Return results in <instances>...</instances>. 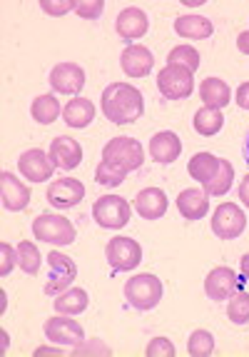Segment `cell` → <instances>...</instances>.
Instances as JSON below:
<instances>
[{"mask_svg": "<svg viewBox=\"0 0 249 357\" xmlns=\"http://www.w3.org/2000/svg\"><path fill=\"white\" fill-rule=\"evenodd\" d=\"M102 113L115 126L135 123L145 113L143 93L130 83H110L102 90Z\"/></svg>", "mask_w": 249, "mask_h": 357, "instance_id": "cell-1", "label": "cell"}, {"mask_svg": "<svg viewBox=\"0 0 249 357\" xmlns=\"http://www.w3.org/2000/svg\"><path fill=\"white\" fill-rule=\"evenodd\" d=\"M33 235H35V240H40V243L60 245V248H63V245L75 243L77 230L67 218H63V215L42 213L33 220Z\"/></svg>", "mask_w": 249, "mask_h": 357, "instance_id": "cell-2", "label": "cell"}, {"mask_svg": "<svg viewBox=\"0 0 249 357\" xmlns=\"http://www.w3.org/2000/svg\"><path fill=\"white\" fill-rule=\"evenodd\" d=\"M124 298H127V303L135 310H143V312L154 310L162 300V282L150 273L135 275L124 285Z\"/></svg>", "mask_w": 249, "mask_h": 357, "instance_id": "cell-3", "label": "cell"}, {"mask_svg": "<svg viewBox=\"0 0 249 357\" xmlns=\"http://www.w3.org/2000/svg\"><path fill=\"white\" fill-rule=\"evenodd\" d=\"M102 160L115 162V165H120L122 170L132 173L137 167H143L145 150H143V145H140V140H135V137H113V140L102 148Z\"/></svg>", "mask_w": 249, "mask_h": 357, "instance_id": "cell-4", "label": "cell"}, {"mask_svg": "<svg viewBox=\"0 0 249 357\" xmlns=\"http://www.w3.org/2000/svg\"><path fill=\"white\" fill-rule=\"evenodd\" d=\"M157 88H160V93L167 100H184L195 90V73L182 66L167 63L160 70V75H157Z\"/></svg>", "mask_w": 249, "mask_h": 357, "instance_id": "cell-5", "label": "cell"}, {"mask_svg": "<svg viewBox=\"0 0 249 357\" xmlns=\"http://www.w3.org/2000/svg\"><path fill=\"white\" fill-rule=\"evenodd\" d=\"M105 255L115 273H130V270H135L143 262V248H140L137 240L120 235V238H113L107 243Z\"/></svg>", "mask_w": 249, "mask_h": 357, "instance_id": "cell-6", "label": "cell"}, {"mask_svg": "<svg viewBox=\"0 0 249 357\" xmlns=\"http://www.w3.org/2000/svg\"><path fill=\"white\" fill-rule=\"evenodd\" d=\"M93 218L100 227L107 230H120L130 222V203L120 195H102L93 205Z\"/></svg>", "mask_w": 249, "mask_h": 357, "instance_id": "cell-7", "label": "cell"}, {"mask_svg": "<svg viewBox=\"0 0 249 357\" xmlns=\"http://www.w3.org/2000/svg\"><path fill=\"white\" fill-rule=\"evenodd\" d=\"M247 227V215L239 205L222 203L212 215V232L220 240H237Z\"/></svg>", "mask_w": 249, "mask_h": 357, "instance_id": "cell-8", "label": "cell"}, {"mask_svg": "<svg viewBox=\"0 0 249 357\" xmlns=\"http://www.w3.org/2000/svg\"><path fill=\"white\" fill-rule=\"evenodd\" d=\"M45 337L50 340V342H58V345H80L85 340V330L83 325L77 320H70V315H55L50 317L48 322H45Z\"/></svg>", "mask_w": 249, "mask_h": 357, "instance_id": "cell-9", "label": "cell"}, {"mask_svg": "<svg viewBox=\"0 0 249 357\" xmlns=\"http://www.w3.org/2000/svg\"><path fill=\"white\" fill-rule=\"evenodd\" d=\"M48 265H50V273L53 275H50L48 285H45V292H48V295H60V292H65L67 287L72 285V280L77 278L75 262H72L67 255L55 250L48 255Z\"/></svg>", "mask_w": 249, "mask_h": 357, "instance_id": "cell-10", "label": "cell"}, {"mask_svg": "<svg viewBox=\"0 0 249 357\" xmlns=\"http://www.w3.org/2000/svg\"><path fill=\"white\" fill-rule=\"evenodd\" d=\"M18 167H20V173H23V178L30 180V183H45V180L53 178V170H55L50 155L40 148L25 150V153L20 155Z\"/></svg>", "mask_w": 249, "mask_h": 357, "instance_id": "cell-11", "label": "cell"}, {"mask_svg": "<svg viewBox=\"0 0 249 357\" xmlns=\"http://www.w3.org/2000/svg\"><path fill=\"white\" fill-rule=\"evenodd\" d=\"M50 85H53L55 93L77 96L85 88V70L77 63H58L50 70Z\"/></svg>", "mask_w": 249, "mask_h": 357, "instance_id": "cell-12", "label": "cell"}, {"mask_svg": "<svg viewBox=\"0 0 249 357\" xmlns=\"http://www.w3.org/2000/svg\"><path fill=\"white\" fill-rule=\"evenodd\" d=\"M242 282L237 273L232 268H214L212 273L204 278V292L209 300H230L237 290H242Z\"/></svg>", "mask_w": 249, "mask_h": 357, "instance_id": "cell-13", "label": "cell"}, {"mask_svg": "<svg viewBox=\"0 0 249 357\" xmlns=\"http://www.w3.org/2000/svg\"><path fill=\"white\" fill-rule=\"evenodd\" d=\"M0 200H3V208L10 210V213H20V210L28 208L30 203V188L18 180L13 173H0Z\"/></svg>", "mask_w": 249, "mask_h": 357, "instance_id": "cell-14", "label": "cell"}, {"mask_svg": "<svg viewBox=\"0 0 249 357\" xmlns=\"http://www.w3.org/2000/svg\"><path fill=\"white\" fill-rule=\"evenodd\" d=\"M83 197H85V185L75 178H60V180H55V183H50V188H48L50 205H55V208H60V210L75 208Z\"/></svg>", "mask_w": 249, "mask_h": 357, "instance_id": "cell-15", "label": "cell"}, {"mask_svg": "<svg viewBox=\"0 0 249 357\" xmlns=\"http://www.w3.org/2000/svg\"><path fill=\"white\" fill-rule=\"evenodd\" d=\"M120 66H122V73L127 77H145L150 75L154 66V55L150 53V48L135 43V45H127L120 55Z\"/></svg>", "mask_w": 249, "mask_h": 357, "instance_id": "cell-16", "label": "cell"}, {"mask_svg": "<svg viewBox=\"0 0 249 357\" xmlns=\"http://www.w3.org/2000/svg\"><path fill=\"white\" fill-rule=\"evenodd\" d=\"M50 160L60 170H75L83 162V145L67 135L55 137L50 143Z\"/></svg>", "mask_w": 249, "mask_h": 357, "instance_id": "cell-17", "label": "cell"}, {"mask_svg": "<svg viewBox=\"0 0 249 357\" xmlns=\"http://www.w3.org/2000/svg\"><path fill=\"white\" fill-rule=\"evenodd\" d=\"M115 30L122 40H140L150 30L147 13L143 8H124L115 20Z\"/></svg>", "mask_w": 249, "mask_h": 357, "instance_id": "cell-18", "label": "cell"}, {"mask_svg": "<svg viewBox=\"0 0 249 357\" xmlns=\"http://www.w3.org/2000/svg\"><path fill=\"white\" fill-rule=\"evenodd\" d=\"M135 210L145 220H160L167 213V195L160 188H145L137 192L135 197Z\"/></svg>", "mask_w": 249, "mask_h": 357, "instance_id": "cell-19", "label": "cell"}, {"mask_svg": "<svg viewBox=\"0 0 249 357\" xmlns=\"http://www.w3.org/2000/svg\"><path fill=\"white\" fill-rule=\"evenodd\" d=\"M179 153H182V140L170 130L157 132V135H152V140H150V158H152L154 162L170 165V162L177 160Z\"/></svg>", "mask_w": 249, "mask_h": 357, "instance_id": "cell-20", "label": "cell"}, {"mask_svg": "<svg viewBox=\"0 0 249 357\" xmlns=\"http://www.w3.org/2000/svg\"><path fill=\"white\" fill-rule=\"evenodd\" d=\"M177 210L184 220H202L209 213V195L197 188H187L177 195Z\"/></svg>", "mask_w": 249, "mask_h": 357, "instance_id": "cell-21", "label": "cell"}, {"mask_svg": "<svg viewBox=\"0 0 249 357\" xmlns=\"http://www.w3.org/2000/svg\"><path fill=\"white\" fill-rule=\"evenodd\" d=\"M175 33L179 38H190V40H204L214 33L212 20L202 18V15H182L175 20Z\"/></svg>", "mask_w": 249, "mask_h": 357, "instance_id": "cell-22", "label": "cell"}, {"mask_svg": "<svg viewBox=\"0 0 249 357\" xmlns=\"http://www.w3.org/2000/svg\"><path fill=\"white\" fill-rule=\"evenodd\" d=\"M63 120L70 128H88L95 120V105L88 98H75L67 100V105L63 107Z\"/></svg>", "mask_w": 249, "mask_h": 357, "instance_id": "cell-23", "label": "cell"}, {"mask_svg": "<svg viewBox=\"0 0 249 357\" xmlns=\"http://www.w3.org/2000/svg\"><path fill=\"white\" fill-rule=\"evenodd\" d=\"M200 98L204 100L207 107L222 110L225 105H230L232 90L225 80H220V77H207V80H202V85H200Z\"/></svg>", "mask_w": 249, "mask_h": 357, "instance_id": "cell-24", "label": "cell"}, {"mask_svg": "<svg viewBox=\"0 0 249 357\" xmlns=\"http://www.w3.org/2000/svg\"><path fill=\"white\" fill-rule=\"evenodd\" d=\"M88 292L83 290V287H67L65 292H60L58 298H55V312H60V315H80V312H85L88 310Z\"/></svg>", "mask_w": 249, "mask_h": 357, "instance_id": "cell-25", "label": "cell"}, {"mask_svg": "<svg viewBox=\"0 0 249 357\" xmlns=\"http://www.w3.org/2000/svg\"><path fill=\"white\" fill-rule=\"evenodd\" d=\"M217 170H220V158H214L212 153H197L187 165L190 178L197 180L200 185H207L217 175Z\"/></svg>", "mask_w": 249, "mask_h": 357, "instance_id": "cell-26", "label": "cell"}, {"mask_svg": "<svg viewBox=\"0 0 249 357\" xmlns=\"http://www.w3.org/2000/svg\"><path fill=\"white\" fill-rule=\"evenodd\" d=\"M60 113H63V107H60V100L55 96H38L30 105V115L40 126H53L60 118Z\"/></svg>", "mask_w": 249, "mask_h": 357, "instance_id": "cell-27", "label": "cell"}, {"mask_svg": "<svg viewBox=\"0 0 249 357\" xmlns=\"http://www.w3.org/2000/svg\"><path fill=\"white\" fill-rule=\"evenodd\" d=\"M192 126H195V130L200 132V135L209 137V135H217V132L225 128V115H222V110H217V107H200L195 113V120H192Z\"/></svg>", "mask_w": 249, "mask_h": 357, "instance_id": "cell-28", "label": "cell"}, {"mask_svg": "<svg viewBox=\"0 0 249 357\" xmlns=\"http://www.w3.org/2000/svg\"><path fill=\"white\" fill-rule=\"evenodd\" d=\"M232 183H234V167H232L230 160L220 158V170H217V175H214V178L204 185V192H207V195H212V197L227 195V192H230V188H232Z\"/></svg>", "mask_w": 249, "mask_h": 357, "instance_id": "cell-29", "label": "cell"}, {"mask_svg": "<svg viewBox=\"0 0 249 357\" xmlns=\"http://www.w3.org/2000/svg\"><path fill=\"white\" fill-rule=\"evenodd\" d=\"M227 317L234 325H247L249 322V292L237 290L230 298V305H227Z\"/></svg>", "mask_w": 249, "mask_h": 357, "instance_id": "cell-30", "label": "cell"}, {"mask_svg": "<svg viewBox=\"0 0 249 357\" xmlns=\"http://www.w3.org/2000/svg\"><path fill=\"white\" fill-rule=\"evenodd\" d=\"M18 265L28 275H38V270H40V250L28 240L18 245Z\"/></svg>", "mask_w": 249, "mask_h": 357, "instance_id": "cell-31", "label": "cell"}, {"mask_svg": "<svg viewBox=\"0 0 249 357\" xmlns=\"http://www.w3.org/2000/svg\"><path fill=\"white\" fill-rule=\"evenodd\" d=\"M124 178H127V170H122L120 165L107 160H102L95 170V180L100 185H105V188H118V185H122Z\"/></svg>", "mask_w": 249, "mask_h": 357, "instance_id": "cell-32", "label": "cell"}, {"mask_svg": "<svg viewBox=\"0 0 249 357\" xmlns=\"http://www.w3.org/2000/svg\"><path fill=\"white\" fill-rule=\"evenodd\" d=\"M212 350H214V337L207 330H195L190 335V340H187V352L192 357H207L212 355Z\"/></svg>", "mask_w": 249, "mask_h": 357, "instance_id": "cell-33", "label": "cell"}, {"mask_svg": "<svg viewBox=\"0 0 249 357\" xmlns=\"http://www.w3.org/2000/svg\"><path fill=\"white\" fill-rule=\"evenodd\" d=\"M167 60L172 63V66H182V68H187V70H192L195 73L197 68H200V53H197L192 45H177V48H172L170 50V55H167Z\"/></svg>", "mask_w": 249, "mask_h": 357, "instance_id": "cell-34", "label": "cell"}, {"mask_svg": "<svg viewBox=\"0 0 249 357\" xmlns=\"http://www.w3.org/2000/svg\"><path fill=\"white\" fill-rule=\"evenodd\" d=\"M72 355L83 357V355H113V350L102 342V340H83L80 345L72 347Z\"/></svg>", "mask_w": 249, "mask_h": 357, "instance_id": "cell-35", "label": "cell"}, {"mask_svg": "<svg viewBox=\"0 0 249 357\" xmlns=\"http://www.w3.org/2000/svg\"><path fill=\"white\" fill-rule=\"evenodd\" d=\"M105 10V3L102 0H80L75 8V13L83 20H97Z\"/></svg>", "mask_w": 249, "mask_h": 357, "instance_id": "cell-36", "label": "cell"}, {"mask_svg": "<svg viewBox=\"0 0 249 357\" xmlns=\"http://www.w3.org/2000/svg\"><path fill=\"white\" fill-rule=\"evenodd\" d=\"M40 8L48 13V15L60 18V15H65V13L75 10L77 3H75V0H40Z\"/></svg>", "mask_w": 249, "mask_h": 357, "instance_id": "cell-37", "label": "cell"}, {"mask_svg": "<svg viewBox=\"0 0 249 357\" xmlns=\"http://www.w3.org/2000/svg\"><path fill=\"white\" fill-rule=\"evenodd\" d=\"M147 357H175V345L167 337H154L147 345Z\"/></svg>", "mask_w": 249, "mask_h": 357, "instance_id": "cell-38", "label": "cell"}, {"mask_svg": "<svg viewBox=\"0 0 249 357\" xmlns=\"http://www.w3.org/2000/svg\"><path fill=\"white\" fill-rule=\"evenodd\" d=\"M0 252H3V265H0V275L3 278H8L10 275V270L18 265V250H13L8 243H0Z\"/></svg>", "mask_w": 249, "mask_h": 357, "instance_id": "cell-39", "label": "cell"}, {"mask_svg": "<svg viewBox=\"0 0 249 357\" xmlns=\"http://www.w3.org/2000/svg\"><path fill=\"white\" fill-rule=\"evenodd\" d=\"M234 100H237V105L242 107V110H249V83L239 85L237 93H234Z\"/></svg>", "mask_w": 249, "mask_h": 357, "instance_id": "cell-40", "label": "cell"}, {"mask_svg": "<svg viewBox=\"0 0 249 357\" xmlns=\"http://www.w3.org/2000/svg\"><path fill=\"white\" fill-rule=\"evenodd\" d=\"M239 200H242V203L249 208V173L244 175L242 185H239Z\"/></svg>", "mask_w": 249, "mask_h": 357, "instance_id": "cell-41", "label": "cell"}, {"mask_svg": "<svg viewBox=\"0 0 249 357\" xmlns=\"http://www.w3.org/2000/svg\"><path fill=\"white\" fill-rule=\"evenodd\" d=\"M237 48L242 50L244 55H249V30L239 33V38H237Z\"/></svg>", "mask_w": 249, "mask_h": 357, "instance_id": "cell-42", "label": "cell"}, {"mask_svg": "<svg viewBox=\"0 0 249 357\" xmlns=\"http://www.w3.org/2000/svg\"><path fill=\"white\" fill-rule=\"evenodd\" d=\"M35 355H63V352L55 350V347H40V350H38Z\"/></svg>", "mask_w": 249, "mask_h": 357, "instance_id": "cell-43", "label": "cell"}, {"mask_svg": "<svg viewBox=\"0 0 249 357\" xmlns=\"http://www.w3.org/2000/svg\"><path fill=\"white\" fill-rule=\"evenodd\" d=\"M242 275H244V278H247V280H249V252L242 257Z\"/></svg>", "mask_w": 249, "mask_h": 357, "instance_id": "cell-44", "label": "cell"}, {"mask_svg": "<svg viewBox=\"0 0 249 357\" xmlns=\"http://www.w3.org/2000/svg\"><path fill=\"white\" fill-rule=\"evenodd\" d=\"M247 162H249V137H247Z\"/></svg>", "mask_w": 249, "mask_h": 357, "instance_id": "cell-45", "label": "cell"}]
</instances>
